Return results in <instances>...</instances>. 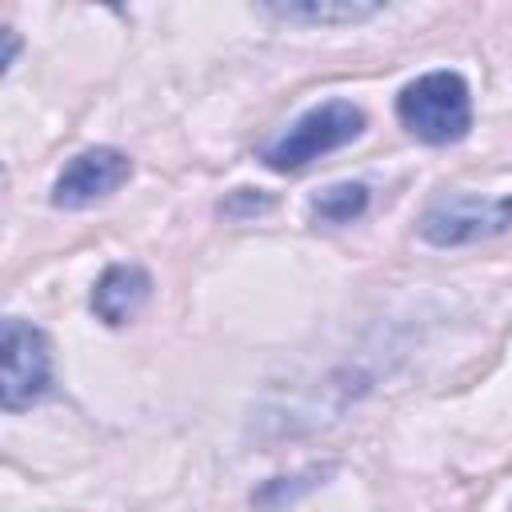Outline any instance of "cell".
I'll return each mask as SVG.
<instances>
[{
	"label": "cell",
	"mask_w": 512,
	"mask_h": 512,
	"mask_svg": "<svg viewBox=\"0 0 512 512\" xmlns=\"http://www.w3.org/2000/svg\"><path fill=\"white\" fill-rule=\"evenodd\" d=\"M400 124L424 144H456L472 128V92L460 72H424L396 96Z\"/></svg>",
	"instance_id": "1"
},
{
	"label": "cell",
	"mask_w": 512,
	"mask_h": 512,
	"mask_svg": "<svg viewBox=\"0 0 512 512\" xmlns=\"http://www.w3.org/2000/svg\"><path fill=\"white\" fill-rule=\"evenodd\" d=\"M360 132H364V112L356 104H348V100H328V104L308 108L276 140H268L260 160L272 172H296V168L312 164L316 156L352 144Z\"/></svg>",
	"instance_id": "2"
},
{
	"label": "cell",
	"mask_w": 512,
	"mask_h": 512,
	"mask_svg": "<svg viewBox=\"0 0 512 512\" xmlns=\"http://www.w3.org/2000/svg\"><path fill=\"white\" fill-rule=\"evenodd\" d=\"M52 388V344L48 336L20 320H4V356H0V404L4 412H24L40 404Z\"/></svg>",
	"instance_id": "3"
},
{
	"label": "cell",
	"mask_w": 512,
	"mask_h": 512,
	"mask_svg": "<svg viewBox=\"0 0 512 512\" xmlns=\"http://www.w3.org/2000/svg\"><path fill=\"white\" fill-rule=\"evenodd\" d=\"M512 224V196H476V192H452L424 208L420 236L436 248L472 244L484 236H496Z\"/></svg>",
	"instance_id": "4"
},
{
	"label": "cell",
	"mask_w": 512,
	"mask_h": 512,
	"mask_svg": "<svg viewBox=\"0 0 512 512\" xmlns=\"http://www.w3.org/2000/svg\"><path fill=\"white\" fill-rule=\"evenodd\" d=\"M128 176H132V160H128L120 148H108V144L84 148V152H76V156L64 164V172L56 176V184H52V204H56V208H68V212L88 208V204L112 196Z\"/></svg>",
	"instance_id": "5"
},
{
	"label": "cell",
	"mask_w": 512,
	"mask_h": 512,
	"mask_svg": "<svg viewBox=\"0 0 512 512\" xmlns=\"http://www.w3.org/2000/svg\"><path fill=\"white\" fill-rule=\"evenodd\" d=\"M148 296H152L148 268H140V264H112V268H104V276L92 288V312L104 324L120 328V324H128L148 304Z\"/></svg>",
	"instance_id": "6"
},
{
	"label": "cell",
	"mask_w": 512,
	"mask_h": 512,
	"mask_svg": "<svg viewBox=\"0 0 512 512\" xmlns=\"http://www.w3.org/2000/svg\"><path fill=\"white\" fill-rule=\"evenodd\" d=\"M268 16L284 24H360L384 12V4L368 0H288V4H264Z\"/></svg>",
	"instance_id": "7"
},
{
	"label": "cell",
	"mask_w": 512,
	"mask_h": 512,
	"mask_svg": "<svg viewBox=\"0 0 512 512\" xmlns=\"http://www.w3.org/2000/svg\"><path fill=\"white\" fill-rule=\"evenodd\" d=\"M368 208V188L360 180H344V184H328L312 196L308 216L320 224H348Z\"/></svg>",
	"instance_id": "8"
},
{
	"label": "cell",
	"mask_w": 512,
	"mask_h": 512,
	"mask_svg": "<svg viewBox=\"0 0 512 512\" xmlns=\"http://www.w3.org/2000/svg\"><path fill=\"white\" fill-rule=\"evenodd\" d=\"M4 40H8V48H4V60H0V68L8 72V68H12V60H16V48H20V40H16V32H12V28H4Z\"/></svg>",
	"instance_id": "9"
}]
</instances>
